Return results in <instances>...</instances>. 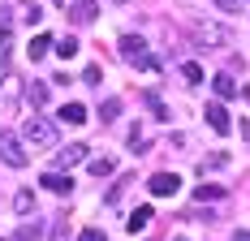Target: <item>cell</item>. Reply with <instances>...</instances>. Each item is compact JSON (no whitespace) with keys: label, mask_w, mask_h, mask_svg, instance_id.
<instances>
[{"label":"cell","mask_w":250,"mask_h":241,"mask_svg":"<svg viewBox=\"0 0 250 241\" xmlns=\"http://www.w3.org/2000/svg\"><path fill=\"white\" fill-rule=\"evenodd\" d=\"M147 108H151V112H155L160 120H168V108H164V99H160V95H151V91H147Z\"/></svg>","instance_id":"44dd1931"},{"label":"cell","mask_w":250,"mask_h":241,"mask_svg":"<svg viewBox=\"0 0 250 241\" xmlns=\"http://www.w3.org/2000/svg\"><path fill=\"white\" fill-rule=\"evenodd\" d=\"M39 237H43V224H22L13 241H39Z\"/></svg>","instance_id":"2e32d148"},{"label":"cell","mask_w":250,"mask_h":241,"mask_svg":"<svg viewBox=\"0 0 250 241\" xmlns=\"http://www.w3.org/2000/svg\"><path fill=\"white\" fill-rule=\"evenodd\" d=\"M211 86H216V95H220V99H233V95H237V86H233V78H229V73H216V78H211Z\"/></svg>","instance_id":"7c38bea8"},{"label":"cell","mask_w":250,"mask_h":241,"mask_svg":"<svg viewBox=\"0 0 250 241\" xmlns=\"http://www.w3.org/2000/svg\"><path fill=\"white\" fill-rule=\"evenodd\" d=\"M207 125H211L216 134H229V129H233V120H229V112L220 103H207Z\"/></svg>","instance_id":"52a82bcc"},{"label":"cell","mask_w":250,"mask_h":241,"mask_svg":"<svg viewBox=\"0 0 250 241\" xmlns=\"http://www.w3.org/2000/svg\"><path fill=\"white\" fill-rule=\"evenodd\" d=\"M56 52H61L65 60H69V56H78V39H74V35H65V39L56 43Z\"/></svg>","instance_id":"ffe728a7"},{"label":"cell","mask_w":250,"mask_h":241,"mask_svg":"<svg viewBox=\"0 0 250 241\" xmlns=\"http://www.w3.org/2000/svg\"><path fill=\"white\" fill-rule=\"evenodd\" d=\"M22 142H30V146H52V142H56V120L30 117V120L22 125Z\"/></svg>","instance_id":"7a4b0ae2"},{"label":"cell","mask_w":250,"mask_h":241,"mask_svg":"<svg viewBox=\"0 0 250 241\" xmlns=\"http://www.w3.org/2000/svg\"><path fill=\"white\" fill-rule=\"evenodd\" d=\"M112 117H121V99H104L100 103V120H112Z\"/></svg>","instance_id":"e0dca14e"},{"label":"cell","mask_w":250,"mask_h":241,"mask_svg":"<svg viewBox=\"0 0 250 241\" xmlns=\"http://www.w3.org/2000/svg\"><path fill=\"white\" fill-rule=\"evenodd\" d=\"M52 241H69V228H65V224H56V228H52Z\"/></svg>","instance_id":"4316f807"},{"label":"cell","mask_w":250,"mask_h":241,"mask_svg":"<svg viewBox=\"0 0 250 241\" xmlns=\"http://www.w3.org/2000/svg\"><path fill=\"white\" fill-rule=\"evenodd\" d=\"M112 4H125V0H112Z\"/></svg>","instance_id":"4dcf8cb0"},{"label":"cell","mask_w":250,"mask_h":241,"mask_svg":"<svg viewBox=\"0 0 250 241\" xmlns=\"http://www.w3.org/2000/svg\"><path fill=\"white\" fill-rule=\"evenodd\" d=\"M194 39H199L203 48H229L233 43V30L220 22H194Z\"/></svg>","instance_id":"3957f363"},{"label":"cell","mask_w":250,"mask_h":241,"mask_svg":"<svg viewBox=\"0 0 250 241\" xmlns=\"http://www.w3.org/2000/svg\"><path fill=\"white\" fill-rule=\"evenodd\" d=\"M39 185L52 190V194H69V190H74V181H69L65 172H43V177H39Z\"/></svg>","instance_id":"8992f818"},{"label":"cell","mask_w":250,"mask_h":241,"mask_svg":"<svg viewBox=\"0 0 250 241\" xmlns=\"http://www.w3.org/2000/svg\"><path fill=\"white\" fill-rule=\"evenodd\" d=\"M216 4H220V9H225V13H237V9H242V4H246V0H216Z\"/></svg>","instance_id":"484cf974"},{"label":"cell","mask_w":250,"mask_h":241,"mask_svg":"<svg viewBox=\"0 0 250 241\" xmlns=\"http://www.w3.org/2000/svg\"><path fill=\"white\" fill-rule=\"evenodd\" d=\"M229 160H225V151H211V155H207V168H225Z\"/></svg>","instance_id":"cb8c5ba5"},{"label":"cell","mask_w":250,"mask_h":241,"mask_svg":"<svg viewBox=\"0 0 250 241\" xmlns=\"http://www.w3.org/2000/svg\"><path fill=\"white\" fill-rule=\"evenodd\" d=\"M233 241H250V233H237V237H233Z\"/></svg>","instance_id":"f546056e"},{"label":"cell","mask_w":250,"mask_h":241,"mask_svg":"<svg viewBox=\"0 0 250 241\" xmlns=\"http://www.w3.org/2000/svg\"><path fill=\"white\" fill-rule=\"evenodd\" d=\"M82 241H108V237H104L100 228H86V233H82Z\"/></svg>","instance_id":"83f0119b"},{"label":"cell","mask_w":250,"mask_h":241,"mask_svg":"<svg viewBox=\"0 0 250 241\" xmlns=\"http://www.w3.org/2000/svg\"><path fill=\"white\" fill-rule=\"evenodd\" d=\"M56 4H61V9H74V4H78V0H56Z\"/></svg>","instance_id":"f1b7e54d"},{"label":"cell","mask_w":250,"mask_h":241,"mask_svg":"<svg viewBox=\"0 0 250 241\" xmlns=\"http://www.w3.org/2000/svg\"><path fill=\"white\" fill-rule=\"evenodd\" d=\"M147 224H151V207H134V216H129V224H125V228H129V233H143Z\"/></svg>","instance_id":"4fadbf2b"},{"label":"cell","mask_w":250,"mask_h":241,"mask_svg":"<svg viewBox=\"0 0 250 241\" xmlns=\"http://www.w3.org/2000/svg\"><path fill=\"white\" fill-rule=\"evenodd\" d=\"M95 0H78L74 9H69V22H78V26H86V22H95Z\"/></svg>","instance_id":"ba28073f"},{"label":"cell","mask_w":250,"mask_h":241,"mask_svg":"<svg viewBox=\"0 0 250 241\" xmlns=\"http://www.w3.org/2000/svg\"><path fill=\"white\" fill-rule=\"evenodd\" d=\"M61 120H65V125H86V108H82V103H65V108H61Z\"/></svg>","instance_id":"8fae6325"},{"label":"cell","mask_w":250,"mask_h":241,"mask_svg":"<svg viewBox=\"0 0 250 241\" xmlns=\"http://www.w3.org/2000/svg\"><path fill=\"white\" fill-rule=\"evenodd\" d=\"M86 168H91V177H112V172H117V164H112V160H91Z\"/></svg>","instance_id":"9a60e30c"},{"label":"cell","mask_w":250,"mask_h":241,"mask_svg":"<svg viewBox=\"0 0 250 241\" xmlns=\"http://www.w3.org/2000/svg\"><path fill=\"white\" fill-rule=\"evenodd\" d=\"M48 52H52V35H35L30 48H26V56H30V60H43Z\"/></svg>","instance_id":"30bf717a"},{"label":"cell","mask_w":250,"mask_h":241,"mask_svg":"<svg viewBox=\"0 0 250 241\" xmlns=\"http://www.w3.org/2000/svg\"><path fill=\"white\" fill-rule=\"evenodd\" d=\"M22 22H26V26H39V22H43V13H39V4H26Z\"/></svg>","instance_id":"7402d4cb"},{"label":"cell","mask_w":250,"mask_h":241,"mask_svg":"<svg viewBox=\"0 0 250 241\" xmlns=\"http://www.w3.org/2000/svg\"><path fill=\"white\" fill-rule=\"evenodd\" d=\"M194 198H207V202H216V198H225V190H220V185H199V190H194Z\"/></svg>","instance_id":"ac0fdd59"},{"label":"cell","mask_w":250,"mask_h":241,"mask_svg":"<svg viewBox=\"0 0 250 241\" xmlns=\"http://www.w3.org/2000/svg\"><path fill=\"white\" fill-rule=\"evenodd\" d=\"M0 48H9V13H0Z\"/></svg>","instance_id":"d4e9b609"},{"label":"cell","mask_w":250,"mask_h":241,"mask_svg":"<svg viewBox=\"0 0 250 241\" xmlns=\"http://www.w3.org/2000/svg\"><path fill=\"white\" fill-rule=\"evenodd\" d=\"M121 56H125V65H134V69H160V60L151 56V48L138 35H125L121 39Z\"/></svg>","instance_id":"6da1fadb"},{"label":"cell","mask_w":250,"mask_h":241,"mask_svg":"<svg viewBox=\"0 0 250 241\" xmlns=\"http://www.w3.org/2000/svg\"><path fill=\"white\" fill-rule=\"evenodd\" d=\"M82 160H86V146L74 142V146H65V151L56 155V168H74V164H82Z\"/></svg>","instance_id":"9c48e42d"},{"label":"cell","mask_w":250,"mask_h":241,"mask_svg":"<svg viewBox=\"0 0 250 241\" xmlns=\"http://www.w3.org/2000/svg\"><path fill=\"white\" fill-rule=\"evenodd\" d=\"M181 73H186V82H203V69L190 60V65H181Z\"/></svg>","instance_id":"603a6c76"},{"label":"cell","mask_w":250,"mask_h":241,"mask_svg":"<svg viewBox=\"0 0 250 241\" xmlns=\"http://www.w3.org/2000/svg\"><path fill=\"white\" fill-rule=\"evenodd\" d=\"M177 190H181V177H177V172H155V177H151V194H155V198H173Z\"/></svg>","instance_id":"5b68a950"},{"label":"cell","mask_w":250,"mask_h":241,"mask_svg":"<svg viewBox=\"0 0 250 241\" xmlns=\"http://www.w3.org/2000/svg\"><path fill=\"white\" fill-rule=\"evenodd\" d=\"M0 160L9 168H26V142L18 134H9V129H0Z\"/></svg>","instance_id":"277c9868"},{"label":"cell","mask_w":250,"mask_h":241,"mask_svg":"<svg viewBox=\"0 0 250 241\" xmlns=\"http://www.w3.org/2000/svg\"><path fill=\"white\" fill-rule=\"evenodd\" d=\"M30 103H48V82H30Z\"/></svg>","instance_id":"d6986e66"},{"label":"cell","mask_w":250,"mask_h":241,"mask_svg":"<svg viewBox=\"0 0 250 241\" xmlns=\"http://www.w3.org/2000/svg\"><path fill=\"white\" fill-rule=\"evenodd\" d=\"M13 211H18V216H26V211H35V194H30V190L13 194Z\"/></svg>","instance_id":"5bb4252c"}]
</instances>
